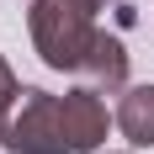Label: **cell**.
Instances as JSON below:
<instances>
[{
	"mask_svg": "<svg viewBox=\"0 0 154 154\" xmlns=\"http://www.w3.org/2000/svg\"><path fill=\"white\" fill-rule=\"evenodd\" d=\"M16 96H21V85L11 80V69H5V59H0V117L11 112V101H16Z\"/></svg>",
	"mask_w": 154,
	"mask_h": 154,
	"instance_id": "obj_4",
	"label": "cell"
},
{
	"mask_svg": "<svg viewBox=\"0 0 154 154\" xmlns=\"http://www.w3.org/2000/svg\"><path fill=\"white\" fill-rule=\"evenodd\" d=\"M117 128H122L138 149L154 143V85H133V91L122 96V106H117Z\"/></svg>",
	"mask_w": 154,
	"mask_h": 154,
	"instance_id": "obj_3",
	"label": "cell"
},
{
	"mask_svg": "<svg viewBox=\"0 0 154 154\" xmlns=\"http://www.w3.org/2000/svg\"><path fill=\"white\" fill-rule=\"evenodd\" d=\"M106 138V106L101 91L80 85L69 96L21 91L0 117V143L16 154H85Z\"/></svg>",
	"mask_w": 154,
	"mask_h": 154,
	"instance_id": "obj_1",
	"label": "cell"
},
{
	"mask_svg": "<svg viewBox=\"0 0 154 154\" xmlns=\"http://www.w3.org/2000/svg\"><path fill=\"white\" fill-rule=\"evenodd\" d=\"M106 0H37L32 5V43L43 53L48 69H85L101 43L96 32V11Z\"/></svg>",
	"mask_w": 154,
	"mask_h": 154,
	"instance_id": "obj_2",
	"label": "cell"
}]
</instances>
